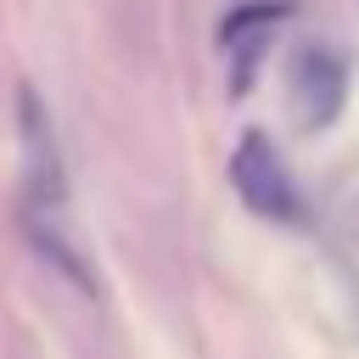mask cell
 <instances>
[{"mask_svg": "<svg viewBox=\"0 0 359 359\" xmlns=\"http://www.w3.org/2000/svg\"><path fill=\"white\" fill-rule=\"evenodd\" d=\"M230 180H236V191H241V202H247L252 213H264V219H297L292 174H286V163L275 157V146H269L258 129L241 135V146H236V157H230Z\"/></svg>", "mask_w": 359, "mask_h": 359, "instance_id": "6da1fadb", "label": "cell"}, {"mask_svg": "<svg viewBox=\"0 0 359 359\" xmlns=\"http://www.w3.org/2000/svg\"><path fill=\"white\" fill-rule=\"evenodd\" d=\"M17 129H22V151H28L34 208H62L67 202V174H62V151H56V135H50V112L34 95V84L17 90Z\"/></svg>", "mask_w": 359, "mask_h": 359, "instance_id": "7a4b0ae2", "label": "cell"}, {"mask_svg": "<svg viewBox=\"0 0 359 359\" xmlns=\"http://www.w3.org/2000/svg\"><path fill=\"white\" fill-rule=\"evenodd\" d=\"M342 101H348V67H342V56L325 50V45L303 50L297 73H292V107H297V118L309 129H325L342 112Z\"/></svg>", "mask_w": 359, "mask_h": 359, "instance_id": "3957f363", "label": "cell"}, {"mask_svg": "<svg viewBox=\"0 0 359 359\" xmlns=\"http://www.w3.org/2000/svg\"><path fill=\"white\" fill-rule=\"evenodd\" d=\"M280 17H292V0H247V6H236V11L219 22V45L241 56V84H247V62L258 56V45L269 39V28H275Z\"/></svg>", "mask_w": 359, "mask_h": 359, "instance_id": "277c9868", "label": "cell"}, {"mask_svg": "<svg viewBox=\"0 0 359 359\" xmlns=\"http://www.w3.org/2000/svg\"><path fill=\"white\" fill-rule=\"evenodd\" d=\"M28 241H34V252H39V258H50V264H56V269H62V275L79 286V292H95V275H90V264H84V258L67 247V236H56L50 224H39L34 213H28Z\"/></svg>", "mask_w": 359, "mask_h": 359, "instance_id": "5b68a950", "label": "cell"}]
</instances>
